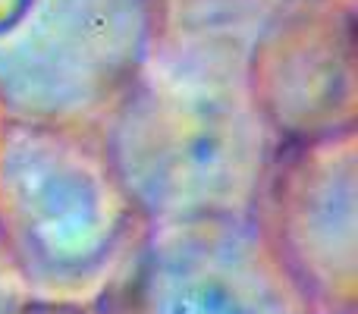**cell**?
Returning <instances> with one entry per match:
<instances>
[{
	"label": "cell",
	"mask_w": 358,
	"mask_h": 314,
	"mask_svg": "<svg viewBox=\"0 0 358 314\" xmlns=\"http://www.w3.org/2000/svg\"><path fill=\"white\" fill-rule=\"evenodd\" d=\"M145 223L101 126L0 117V255L35 302L88 305Z\"/></svg>",
	"instance_id": "1"
},
{
	"label": "cell",
	"mask_w": 358,
	"mask_h": 314,
	"mask_svg": "<svg viewBox=\"0 0 358 314\" xmlns=\"http://www.w3.org/2000/svg\"><path fill=\"white\" fill-rule=\"evenodd\" d=\"M101 132L145 220L248 214L277 145L242 73L157 54Z\"/></svg>",
	"instance_id": "2"
},
{
	"label": "cell",
	"mask_w": 358,
	"mask_h": 314,
	"mask_svg": "<svg viewBox=\"0 0 358 314\" xmlns=\"http://www.w3.org/2000/svg\"><path fill=\"white\" fill-rule=\"evenodd\" d=\"M155 0H29L0 35V117L101 126L155 44Z\"/></svg>",
	"instance_id": "3"
},
{
	"label": "cell",
	"mask_w": 358,
	"mask_h": 314,
	"mask_svg": "<svg viewBox=\"0 0 358 314\" xmlns=\"http://www.w3.org/2000/svg\"><path fill=\"white\" fill-rule=\"evenodd\" d=\"M88 314H321L248 214L148 220Z\"/></svg>",
	"instance_id": "4"
},
{
	"label": "cell",
	"mask_w": 358,
	"mask_h": 314,
	"mask_svg": "<svg viewBox=\"0 0 358 314\" xmlns=\"http://www.w3.org/2000/svg\"><path fill=\"white\" fill-rule=\"evenodd\" d=\"M248 217L321 314H355L358 132L277 142Z\"/></svg>",
	"instance_id": "5"
},
{
	"label": "cell",
	"mask_w": 358,
	"mask_h": 314,
	"mask_svg": "<svg viewBox=\"0 0 358 314\" xmlns=\"http://www.w3.org/2000/svg\"><path fill=\"white\" fill-rule=\"evenodd\" d=\"M355 0H280L261 22L242 63V88L277 142L355 132Z\"/></svg>",
	"instance_id": "6"
},
{
	"label": "cell",
	"mask_w": 358,
	"mask_h": 314,
	"mask_svg": "<svg viewBox=\"0 0 358 314\" xmlns=\"http://www.w3.org/2000/svg\"><path fill=\"white\" fill-rule=\"evenodd\" d=\"M31 305H35V299L29 296L22 280L10 271V264L0 255V314H25Z\"/></svg>",
	"instance_id": "7"
},
{
	"label": "cell",
	"mask_w": 358,
	"mask_h": 314,
	"mask_svg": "<svg viewBox=\"0 0 358 314\" xmlns=\"http://www.w3.org/2000/svg\"><path fill=\"white\" fill-rule=\"evenodd\" d=\"M25 6H29V0H0V35L22 16Z\"/></svg>",
	"instance_id": "8"
},
{
	"label": "cell",
	"mask_w": 358,
	"mask_h": 314,
	"mask_svg": "<svg viewBox=\"0 0 358 314\" xmlns=\"http://www.w3.org/2000/svg\"><path fill=\"white\" fill-rule=\"evenodd\" d=\"M25 314H88L85 305H57V302H35Z\"/></svg>",
	"instance_id": "9"
}]
</instances>
